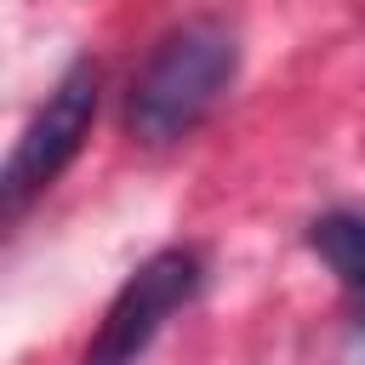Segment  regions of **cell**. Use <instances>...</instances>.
I'll list each match as a JSON object with an SVG mask.
<instances>
[{"mask_svg":"<svg viewBox=\"0 0 365 365\" xmlns=\"http://www.w3.org/2000/svg\"><path fill=\"white\" fill-rule=\"evenodd\" d=\"M234 68H240V34L228 23L194 17L171 29L125 91V131L148 148L182 143L234 86Z\"/></svg>","mask_w":365,"mask_h":365,"instance_id":"cell-1","label":"cell"},{"mask_svg":"<svg viewBox=\"0 0 365 365\" xmlns=\"http://www.w3.org/2000/svg\"><path fill=\"white\" fill-rule=\"evenodd\" d=\"M91 120H97V63H68V74L51 86V97L40 103V114L23 125L17 148L6 154V171H0V205L6 211H23L40 188H51L63 177V165L80 154V143L91 137Z\"/></svg>","mask_w":365,"mask_h":365,"instance_id":"cell-2","label":"cell"},{"mask_svg":"<svg viewBox=\"0 0 365 365\" xmlns=\"http://www.w3.org/2000/svg\"><path fill=\"white\" fill-rule=\"evenodd\" d=\"M200 274H205L200 268V251H188V245L154 251L120 285V297L108 302V314H103L97 336L86 342L80 365H137L148 354V342L160 336V325L200 291Z\"/></svg>","mask_w":365,"mask_h":365,"instance_id":"cell-3","label":"cell"},{"mask_svg":"<svg viewBox=\"0 0 365 365\" xmlns=\"http://www.w3.org/2000/svg\"><path fill=\"white\" fill-rule=\"evenodd\" d=\"M308 251L348 285V291H365V217H348V211H331L308 228Z\"/></svg>","mask_w":365,"mask_h":365,"instance_id":"cell-4","label":"cell"},{"mask_svg":"<svg viewBox=\"0 0 365 365\" xmlns=\"http://www.w3.org/2000/svg\"><path fill=\"white\" fill-rule=\"evenodd\" d=\"M354 319H359V336H365V291H359V314Z\"/></svg>","mask_w":365,"mask_h":365,"instance_id":"cell-5","label":"cell"}]
</instances>
